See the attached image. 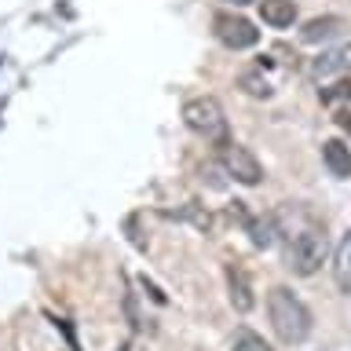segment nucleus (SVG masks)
<instances>
[{
  "label": "nucleus",
  "instance_id": "nucleus-1",
  "mask_svg": "<svg viewBox=\"0 0 351 351\" xmlns=\"http://www.w3.org/2000/svg\"><path fill=\"white\" fill-rule=\"evenodd\" d=\"M274 223H278V238L285 241V267L300 278L322 271V263L329 260V234L322 216L311 213L304 202H285L274 213Z\"/></svg>",
  "mask_w": 351,
  "mask_h": 351
},
{
  "label": "nucleus",
  "instance_id": "nucleus-2",
  "mask_svg": "<svg viewBox=\"0 0 351 351\" xmlns=\"http://www.w3.org/2000/svg\"><path fill=\"white\" fill-rule=\"evenodd\" d=\"M267 318H271V329L278 333L282 344H304L311 337V307H307L300 296L285 285H274L267 293Z\"/></svg>",
  "mask_w": 351,
  "mask_h": 351
},
{
  "label": "nucleus",
  "instance_id": "nucleus-3",
  "mask_svg": "<svg viewBox=\"0 0 351 351\" xmlns=\"http://www.w3.org/2000/svg\"><path fill=\"white\" fill-rule=\"evenodd\" d=\"M183 125L194 132V136H202L205 143H216V147H223L230 143V132H227V114L223 106H219L216 95H194L183 103Z\"/></svg>",
  "mask_w": 351,
  "mask_h": 351
},
{
  "label": "nucleus",
  "instance_id": "nucleus-4",
  "mask_svg": "<svg viewBox=\"0 0 351 351\" xmlns=\"http://www.w3.org/2000/svg\"><path fill=\"white\" fill-rule=\"evenodd\" d=\"M213 33H216V40L230 51H245V48H256L260 44V29L252 26L249 19L234 15V11H216L213 15Z\"/></svg>",
  "mask_w": 351,
  "mask_h": 351
},
{
  "label": "nucleus",
  "instance_id": "nucleus-5",
  "mask_svg": "<svg viewBox=\"0 0 351 351\" xmlns=\"http://www.w3.org/2000/svg\"><path fill=\"white\" fill-rule=\"evenodd\" d=\"M219 165H223V172H227L234 183H241V186L263 183V165H260V158H256L249 147H241V143H223V147H219Z\"/></svg>",
  "mask_w": 351,
  "mask_h": 351
},
{
  "label": "nucleus",
  "instance_id": "nucleus-6",
  "mask_svg": "<svg viewBox=\"0 0 351 351\" xmlns=\"http://www.w3.org/2000/svg\"><path fill=\"white\" fill-rule=\"evenodd\" d=\"M344 73H351V40H348V44H337V48H329V51H322V55L311 62V77H315L318 84H322V81H333V77H344Z\"/></svg>",
  "mask_w": 351,
  "mask_h": 351
},
{
  "label": "nucleus",
  "instance_id": "nucleus-7",
  "mask_svg": "<svg viewBox=\"0 0 351 351\" xmlns=\"http://www.w3.org/2000/svg\"><path fill=\"white\" fill-rule=\"evenodd\" d=\"M241 205H245V202H234V213L241 216V223H245L252 245H256V249H271L274 238H278V223H274V216H249Z\"/></svg>",
  "mask_w": 351,
  "mask_h": 351
},
{
  "label": "nucleus",
  "instance_id": "nucleus-8",
  "mask_svg": "<svg viewBox=\"0 0 351 351\" xmlns=\"http://www.w3.org/2000/svg\"><path fill=\"white\" fill-rule=\"evenodd\" d=\"M227 289H230V304H234V311H252L256 307V296H252V282L249 274L238 267V263H227Z\"/></svg>",
  "mask_w": 351,
  "mask_h": 351
},
{
  "label": "nucleus",
  "instance_id": "nucleus-9",
  "mask_svg": "<svg viewBox=\"0 0 351 351\" xmlns=\"http://www.w3.org/2000/svg\"><path fill=\"white\" fill-rule=\"evenodd\" d=\"M322 165L329 169V176H337V180H351V147L340 139L322 143Z\"/></svg>",
  "mask_w": 351,
  "mask_h": 351
},
{
  "label": "nucleus",
  "instance_id": "nucleus-10",
  "mask_svg": "<svg viewBox=\"0 0 351 351\" xmlns=\"http://www.w3.org/2000/svg\"><path fill=\"white\" fill-rule=\"evenodd\" d=\"M260 19L271 29H289L296 22V0H260Z\"/></svg>",
  "mask_w": 351,
  "mask_h": 351
},
{
  "label": "nucleus",
  "instance_id": "nucleus-11",
  "mask_svg": "<svg viewBox=\"0 0 351 351\" xmlns=\"http://www.w3.org/2000/svg\"><path fill=\"white\" fill-rule=\"evenodd\" d=\"M340 29H344V19H337V15H322V19L304 22L300 40H304V44H326V40H333Z\"/></svg>",
  "mask_w": 351,
  "mask_h": 351
},
{
  "label": "nucleus",
  "instance_id": "nucleus-12",
  "mask_svg": "<svg viewBox=\"0 0 351 351\" xmlns=\"http://www.w3.org/2000/svg\"><path fill=\"white\" fill-rule=\"evenodd\" d=\"M333 278L344 293H351V227H348V234L340 238V245L333 249Z\"/></svg>",
  "mask_w": 351,
  "mask_h": 351
},
{
  "label": "nucleus",
  "instance_id": "nucleus-13",
  "mask_svg": "<svg viewBox=\"0 0 351 351\" xmlns=\"http://www.w3.org/2000/svg\"><path fill=\"white\" fill-rule=\"evenodd\" d=\"M238 88H241L245 95H252V99H271V95H274V84H271V77L263 73V66L241 73V77H238Z\"/></svg>",
  "mask_w": 351,
  "mask_h": 351
},
{
  "label": "nucleus",
  "instance_id": "nucleus-14",
  "mask_svg": "<svg viewBox=\"0 0 351 351\" xmlns=\"http://www.w3.org/2000/svg\"><path fill=\"white\" fill-rule=\"evenodd\" d=\"M230 351H271V344L252 329H238L234 340H230Z\"/></svg>",
  "mask_w": 351,
  "mask_h": 351
},
{
  "label": "nucleus",
  "instance_id": "nucleus-15",
  "mask_svg": "<svg viewBox=\"0 0 351 351\" xmlns=\"http://www.w3.org/2000/svg\"><path fill=\"white\" fill-rule=\"evenodd\" d=\"M322 95V103H337V99H351V81H340L337 88H326V92H318Z\"/></svg>",
  "mask_w": 351,
  "mask_h": 351
},
{
  "label": "nucleus",
  "instance_id": "nucleus-16",
  "mask_svg": "<svg viewBox=\"0 0 351 351\" xmlns=\"http://www.w3.org/2000/svg\"><path fill=\"white\" fill-rule=\"evenodd\" d=\"M227 4H234V8H249L252 0H227Z\"/></svg>",
  "mask_w": 351,
  "mask_h": 351
}]
</instances>
